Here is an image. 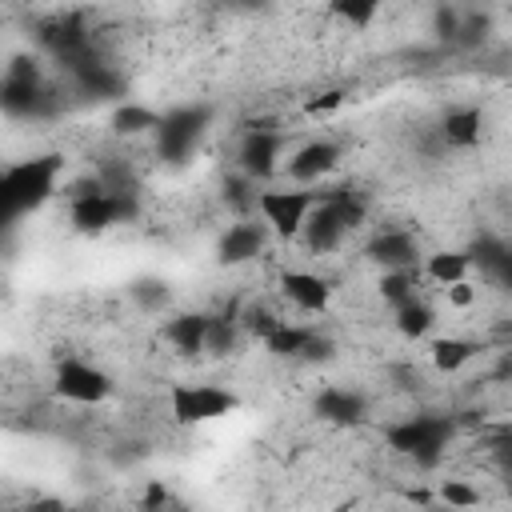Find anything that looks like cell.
I'll return each mask as SVG.
<instances>
[{"mask_svg": "<svg viewBox=\"0 0 512 512\" xmlns=\"http://www.w3.org/2000/svg\"><path fill=\"white\" fill-rule=\"evenodd\" d=\"M128 216H132V196L108 192L96 176L68 188V220H72V228L84 232V236H100V232H108L112 224H124Z\"/></svg>", "mask_w": 512, "mask_h": 512, "instance_id": "3", "label": "cell"}, {"mask_svg": "<svg viewBox=\"0 0 512 512\" xmlns=\"http://www.w3.org/2000/svg\"><path fill=\"white\" fill-rule=\"evenodd\" d=\"M476 352L480 348L472 340H464V336H436L428 344V356H432L436 372H460V368H468L476 360Z\"/></svg>", "mask_w": 512, "mask_h": 512, "instance_id": "17", "label": "cell"}, {"mask_svg": "<svg viewBox=\"0 0 512 512\" xmlns=\"http://www.w3.org/2000/svg\"><path fill=\"white\" fill-rule=\"evenodd\" d=\"M364 256H368L380 272H388V268H416V264H420V244H416V236H412L408 228H380V232L368 240Z\"/></svg>", "mask_w": 512, "mask_h": 512, "instance_id": "11", "label": "cell"}, {"mask_svg": "<svg viewBox=\"0 0 512 512\" xmlns=\"http://www.w3.org/2000/svg\"><path fill=\"white\" fill-rule=\"evenodd\" d=\"M280 152H284V132L276 128H248L240 148H236V168L248 180H272L280 172Z\"/></svg>", "mask_w": 512, "mask_h": 512, "instance_id": "8", "label": "cell"}, {"mask_svg": "<svg viewBox=\"0 0 512 512\" xmlns=\"http://www.w3.org/2000/svg\"><path fill=\"white\" fill-rule=\"evenodd\" d=\"M228 4H232V8H260L264 0H228Z\"/></svg>", "mask_w": 512, "mask_h": 512, "instance_id": "30", "label": "cell"}, {"mask_svg": "<svg viewBox=\"0 0 512 512\" xmlns=\"http://www.w3.org/2000/svg\"><path fill=\"white\" fill-rule=\"evenodd\" d=\"M268 224L252 212V216H240L236 224H228L224 232H220V240H216V256H220V264H228V268H236V264H252V260H260L264 256V248H268Z\"/></svg>", "mask_w": 512, "mask_h": 512, "instance_id": "9", "label": "cell"}, {"mask_svg": "<svg viewBox=\"0 0 512 512\" xmlns=\"http://www.w3.org/2000/svg\"><path fill=\"white\" fill-rule=\"evenodd\" d=\"M312 412L324 420V424H336V428H356L364 416H368V400L352 388H320V396L312 400Z\"/></svg>", "mask_w": 512, "mask_h": 512, "instance_id": "13", "label": "cell"}, {"mask_svg": "<svg viewBox=\"0 0 512 512\" xmlns=\"http://www.w3.org/2000/svg\"><path fill=\"white\" fill-rule=\"evenodd\" d=\"M204 336H208V316L204 312H180L164 324V340L180 352V356H196L204 352Z\"/></svg>", "mask_w": 512, "mask_h": 512, "instance_id": "15", "label": "cell"}, {"mask_svg": "<svg viewBox=\"0 0 512 512\" xmlns=\"http://www.w3.org/2000/svg\"><path fill=\"white\" fill-rule=\"evenodd\" d=\"M380 4H384V0H328V12H332L336 20H344L348 28H368V24L376 20Z\"/></svg>", "mask_w": 512, "mask_h": 512, "instance_id": "21", "label": "cell"}, {"mask_svg": "<svg viewBox=\"0 0 512 512\" xmlns=\"http://www.w3.org/2000/svg\"><path fill=\"white\" fill-rule=\"evenodd\" d=\"M112 376L100 368V364H92V360H80V356H64L60 364H56V372H52V392L60 396V400H68V404H104L108 396H112Z\"/></svg>", "mask_w": 512, "mask_h": 512, "instance_id": "6", "label": "cell"}, {"mask_svg": "<svg viewBox=\"0 0 512 512\" xmlns=\"http://www.w3.org/2000/svg\"><path fill=\"white\" fill-rule=\"evenodd\" d=\"M12 224H16V216H12L8 204H4V168H0V236H4Z\"/></svg>", "mask_w": 512, "mask_h": 512, "instance_id": "29", "label": "cell"}, {"mask_svg": "<svg viewBox=\"0 0 512 512\" xmlns=\"http://www.w3.org/2000/svg\"><path fill=\"white\" fill-rule=\"evenodd\" d=\"M156 120H160V112H152V108H144V104H132V100H120V104H116V112H112V128H116L120 136L152 132V128H156Z\"/></svg>", "mask_w": 512, "mask_h": 512, "instance_id": "19", "label": "cell"}, {"mask_svg": "<svg viewBox=\"0 0 512 512\" xmlns=\"http://www.w3.org/2000/svg\"><path fill=\"white\" fill-rule=\"evenodd\" d=\"M280 296L292 308L316 316V312H324L332 304V284L324 276L308 272V268H288V272H280Z\"/></svg>", "mask_w": 512, "mask_h": 512, "instance_id": "12", "label": "cell"}, {"mask_svg": "<svg viewBox=\"0 0 512 512\" xmlns=\"http://www.w3.org/2000/svg\"><path fill=\"white\" fill-rule=\"evenodd\" d=\"M144 504H148V508H156V504H168V492H164V484H160V480H152V484H148V492H144Z\"/></svg>", "mask_w": 512, "mask_h": 512, "instance_id": "28", "label": "cell"}, {"mask_svg": "<svg viewBox=\"0 0 512 512\" xmlns=\"http://www.w3.org/2000/svg\"><path fill=\"white\" fill-rule=\"evenodd\" d=\"M416 288H420V268H388V272H380V296L392 308L404 304L408 296H416Z\"/></svg>", "mask_w": 512, "mask_h": 512, "instance_id": "20", "label": "cell"}, {"mask_svg": "<svg viewBox=\"0 0 512 512\" xmlns=\"http://www.w3.org/2000/svg\"><path fill=\"white\" fill-rule=\"evenodd\" d=\"M432 328H436V308H432L420 292L408 296L404 304H396V332H400L404 340H424Z\"/></svg>", "mask_w": 512, "mask_h": 512, "instance_id": "16", "label": "cell"}, {"mask_svg": "<svg viewBox=\"0 0 512 512\" xmlns=\"http://www.w3.org/2000/svg\"><path fill=\"white\" fill-rule=\"evenodd\" d=\"M444 296H448L452 308H468V304L476 300V288H472L468 280H456V284H444Z\"/></svg>", "mask_w": 512, "mask_h": 512, "instance_id": "25", "label": "cell"}, {"mask_svg": "<svg viewBox=\"0 0 512 512\" xmlns=\"http://www.w3.org/2000/svg\"><path fill=\"white\" fill-rule=\"evenodd\" d=\"M440 500L452 504V508H476L480 504V492L472 484H464V480H444L440 484Z\"/></svg>", "mask_w": 512, "mask_h": 512, "instance_id": "24", "label": "cell"}, {"mask_svg": "<svg viewBox=\"0 0 512 512\" xmlns=\"http://www.w3.org/2000/svg\"><path fill=\"white\" fill-rule=\"evenodd\" d=\"M452 436H456V420L452 416H432V412L404 416L400 424H392L384 432L388 448L400 452V456H408V460H416L420 468L440 464L444 452H448V444H452Z\"/></svg>", "mask_w": 512, "mask_h": 512, "instance_id": "2", "label": "cell"}, {"mask_svg": "<svg viewBox=\"0 0 512 512\" xmlns=\"http://www.w3.org/2000/svg\"><path fill=\"white\" fill-rule=\"evenodd\" d=\"M312 204H316V192H308L304 184H288V188H260L252 212L268 224V232L296 240L304 220H308V212H312Z\"/></svg>", "mask_w": 512, "mask_h": 512, "instance_id": "5", "label": "cell"}, {"mask_svg": "<svg viewBox=\"0 0 512 512\" xmlns=\"http://www.w3.org/2000/svg\"><path fill=\"white\" fill-rule=\"evenodd\" d=\"M340 104H344V92L328 88V92H320L316 100H308V112H332V108H340Z\"/></svg>", "mask_w": 512, "mask_h": 512, "instance_id": "27", "label": "cell"}, {"mask_svg": "<svg viewBox=\"0 0 512 512\" xmlns=\"http://www.w3.org/2000/svg\"><path fill=\"white\" fill-rule=\"evenodd\" d=\"M456 24H460V12H456V8H440V12H436V36H440V40H448V44H452Z\"/></svg>", "mask_w": 512, "mask_h": 512, "instance_id": "26", "label": "cell"}, {"mask_svg": "<svg viewBox=\"0 0 512 512\" xmlns=\"http://www.w3.org/2000/svg\"><path fill=\"white\" fill-rule=\"evenodd\" d=\"M236 408V396L220 384H172L168 412L176 424H208Z\"/></svg>", "mask_w": 512, "mask_h": 512, "instance_id": "7", "label": "cell"}, {"mask_svg": "<svg viewBox=\"0 0 512 512\" xmlns=\"http://www.w3.org/2000/svg\"><path fill=\"white\" fill-rule=\"evenodd\" d=\"M60 172H64V156H56V152L28 156V160L4 168V204H8V212L20 220V216L44 208L56 196Z\"/></svg>", "mask_w": 512, "mask_h": 512, "instance_id": "1", "label": "cell"}, {"mask_svg": "<svg viewBox=\"0 0 512 512\" xmlns=\"http://www.w3.org/2000/svg\"><path fill=\"white\" fill-rule=\"evenodd\" d=\"M208 124H212V108L208 104H180V108H168L160 112L152 136H156V156L164 164H184L192 160V152L200 148V140L208 136Z\"/></svg>", "mask_w": 512, "mask_h": 512, "instance_id": "4", "label": "cell"}, {"mask_svg": "<svg viewBox=\"0 0 512 512\" xmlns=\"http://www.w3.org/2000/svg\"><path fill=\"white\" fill-rule=\"evenodd\" d=\"M128 296H132L140 308L156 312L160 304H168V284H164V280H156V276H144V280H132Z\"/></svg>", "mask_w": 512, "mask_h": 512, "instance_id": "22", "label": "cell"}, {"mask_svg": "<svg viewBox=\"0 0 512 512\" xmlns=\"http://www.w3.org/2000/svg\"><path fill=\"white\" fill-rule=\"evenodd\" d=\"M336 164H340V144L336 140H308V144H300L288 156L284 172H288L292 184H304L308 188V184L324 180L328 172H336Z\"/></svg>", "mask_w": 512, "mask_h": 512, "instance_id": "10", "label": "cell"}, {"mask_svg": "<svg viewBox=\"0 0 512 512\" xmlns=\"http://www.w3.org/2000/svg\"><path fill=\"white\" fill-rule=\"evenodd\" d=\"M484 136V116L480 108L464 104V108H448L444 120H440V140L448 148H476Z\"/></svg>", "mask_w": 512, "mask_h": 512, "instance_id": "14", "label": "cell"}, {"mask_svg": "<svg viewBox=\"0 0 512 512\" xmlns=\"http://www.w3.org/2000/svg\"><path fill=\"white\" fill-rule=\"evenodd\" d=\"M468 272H472V260L460 248H440V252H432L424 260V276L432 284H440V288L444 284H456V280H468Z\"/></svg>", "mask_w": 512, "mask_h": 512, "instance_id": "18", "label": "cell"}, {"mask_svg": "<svg viewBox=\"0 0 512 512\" xmlns=\"http://www.w3.org/2000/svg\"><path fill=\"white\" fill-rule=\"evenodd\" d=\"M488 28H492V20H488V16H480V12L460 16L452 44H460V48H476V44H484V40H488Z\"/></svg>", "mask_w": 512, "mask_h": 512, "instance_id": "23", "label": "cell"}]
</instances>
